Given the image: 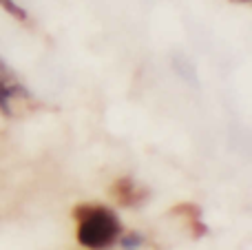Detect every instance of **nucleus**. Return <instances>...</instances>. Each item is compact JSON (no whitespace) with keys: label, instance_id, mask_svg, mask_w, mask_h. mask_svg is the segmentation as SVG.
Returning a JSON list of instances; mask_svg holds the SVG:
<instances>
[{"label":"nucleus","instance_id":"obj_1","mask_svg":"<svg viewBox=\"0 0 252 250\" xmlns=\"http://www.w3.org/2000/svg\"><path fill=\"white\" fill-rule=\"evenodd\" d=\"M78 221V242L93 250H106L118 242L122 233L118 215L100 204H82L73 211Z\"/></svg>","mask_w":252,"mask_h":250},{"label":"nucleus","instance_id":"obj_2","mask_svg":"<svg viewBox=\"0 0 252 250\" xmlns=\"http://www.w3.org/2000/svg\"><path fill=\"white\" fill-rule=\"evenodd\" d=\"M35 106L31 93L22 87V82L7 69L4 62H0V113L7 118L25 115L29 109Z\"/></svg>","mask_w":252,"mask_h":250},{"label":"nucleus","instance_id":"obj_3","mask_svg":"<svg viewBox=\"0 0 252 250\" xmlns=\"http://www.w3.org/2000/svg\"><path fill=\"white\" fill-rule=\"evenodd\" d=\"M111 193H113L115 202L120 204V206H139V204L146 202L148 197V190L142 188L139 184H135V180H130V177H122V180H118L113 184V188H111Z\"/></svg>","mask_w":252,"mask_h":250},{"label":"nucleus","instance_id":"obj_4","mask_svg":"<svg viewBox=\"0 0 252 250\" xmlns=\"http://www.w3.org/2000/svg\"><path fill=\"white\" fill-rule=\"evenodd\" d=\"M173 213L186 219L188 228H190V235L195 239L206 235V224L201 221V213H199V208L197 206H192V204H179V206H175Z\"/></svg>","mask_w":252,"mask_h":250},{"label":"nucleus","instance_id":"obj_5","mask_svg":"<svg viewBox=\"0 0 252 250\" xmlns=\"http://www.w3.org/2000/svg\"><path fill=\"white\" fill-rule=\"evenodd\" d=\"M0 7H2L9 16L16 18V20H27V11L16 2V0H0Z\"/></svg>","mask_w":252,"mask_h":250},{"label":"nucleus","instance_id":"obj_6","mask_svg":"<svg viewBox=\"0 0 252 250\" xmlns=\"http://www.w3.org/2000/svg\"><path fill=\"white\" fill-rule=\"evenodd\" d=\"M124 246H126V248L139 246V237H137V235H130V237H126V239H124Z\"/></svg>","mask_w":252,"mask_h":250},{"label":"nucleus","instance_id":"obj_7","mask_svg":"<svg viewBox=\"0 0 252 250\" xmlns=\"http://www.w3.org/2000/svg\"><path fill=\"white\" fill-rule=\"evenodd\" d=\"M232 2H250V0H232Z\"/></svg>","mask_w":252,"mask_h":250}]
</instances>
